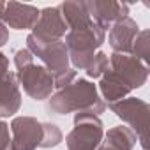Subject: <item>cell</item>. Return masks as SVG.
<instances>
[{"label": "cell", "instance_id": "obj_10", "mask_svg": "<svg viewBox=\"0 0 150 150\" xmlns=\"http://www.w3.org/2000/svg\"><path fill=\"white\" fill-rule=\"evenodd\" d=\"M67 30L69 28L57 6V7H44L42 11H39V20L30 34L41 41H60L67 34Z\"/></svg>", "mask_w": 150, "mask_h": 150}, {"label": "cell", "instance_id": "obj_11", "mask_svg": "<svg viewBox=\"0 0 150 150\" xmlns=\"http://www.w3.org/2000/svg\"><path fill=\"white\" fill-rule=\"evenodd\" d=\"M39 20V9L30 4L6 2L2 23L14 30H32Z\"/></svg>", "mask_w": 150, "mask_h": 150}, {"label": "cell", "instance_id": "obj_14", "mask_svg": "<svg viewBox=\"0 0 150 150\" xmlns=\"http://www.w3.org/2000/svg\"><path fill=\"white\" fill-rule=\"evenodd\" d=\"M58 9L69 30H83L94 25V20L87 9V2H62Z\"/></svg>", "mask_w": 150, "mask_h": 150}, {"label": "cell", "instance_id": "obj_21", "mask_svg": "<svg viewBox=\"0 0 150 150\" xmlns=\"http://www.w3.org/2000/svg\"><path fill=\"white\" fill-rule=\"evenodd\" d=\"M74 80H76V71H74V69H69L65 74H62V76H58V78L53 80V88L60 90V88L67 87L69 83H72Z\"/></svg>", "mask_w": 150, "mask_h": 150}, {"label": "cell", "instance_id": "obj_12", "mask_svg": "<svg viewBox=\"0 0 150 150\" xmlns=\"http://www.w3.org/2000/svg\"><path fill=\"white\" fill-rule=\"evenodd\" d=\"M138 32H139L138 23L129 16L117 21L115 25H111L108 42H110L113 53L131 55V48H132V42H134V37L138 35Z\"/></svg>", "mask_w": 150, "mask_h": 150}, {"label": "cell", "instance_id": "obj_15", "mask_svg": "<svg viewBox=\"0 0 150 150\" xmlns=\"http://www.w3.org/2000/svg\"><path fill=\"white\" fill-rule=\"evenodd\" d=\"M136 141L138 138L129 127L115 125L103 136V141L97 150H132Z\"/></svg>", "mask_w": 150, "mask_h": 150}, {"label": "cell", "instance_id": "obj_18", "mask_svg": "<svg viewBox=\"0 0 150 150\" xmlns=\"http://www.w3.org/2000/svg\"><path fill=\"white\" fill-rule=\"evenodd\" d=\"M110 67V58L104 51H97L94 55V58L90 60V64L87 65V76L88 78H101L103 74L108 71Z\"/></svg>", "mask_w": 150, "mask_h": 150}, {"label": "cell", "instance_id": "obj_1", "mask_svg": "<svg viewBox=\"0 0 150 150\" xmlns=\"http://www.w3.org/2000/svg\"><path fill=\"white\" fill-rule=\"evenodd\" d=\"M48 111L53 115L92 113L99 117L106 110V103L97 92V85L85 78H76L67 87L57 90L48 99Z\"/></svg>", "mask_w": 150, "mask_h": 150}, {"label": "cell", "instance_id": "obj_19", "mask_svg": "<svg viewBox=\"0 0 150 150\" xmlns=\"http://www.w3.org/2000/svg\"><path fill=\"white\" fill-rule=\"evenodd\" d=\"M42 125H44V136H42L41 148H53V146L60 145V141L64 139L62 131L55 124H50V122H42Z\"/></svg>", "mask_w": 150, "mask_h": 150}, {"label": "cell", "instance_id": "obj_7", "mask_svg": "<svg viewBox=\"0 0 150 150\" xmlns=\"http://www.w3.org/2000/svg\"><path fill=\"white\" fill-rule=\"evenodd\" d=\"M16 80L20 87H23L25 94L32 97L34 101H44L50 99L53 92V76L44 65L30 64L23 69H18Z\"/></svg>", "mask_w": 150, "mask_h": 150}, {"label": "cell", "instance_id": "obj_2", "mask_svg": "<svg viewBox=\"0 0 150 150\" xmlns=\"http://www.w3.org/2000/svg\"><path fill=\"white\" fill-rule=\"evenodd\" d=\"M106 30H103L97 23L83 30H69L65 34V48L69 53V62L74 71H85L97 50L104 44Z\"/></svg>", "mask_w": 150, "mask_h": 150}, {"label": "cell", "instance_id": "obj_4", "mask_svg": "<svg viewBox=\"0 0 150 150\" xmlns=\"http://www.w3.org/2000/svg\"><path fill=\"white\" fill-rule=\"evenodd\" d=\"M104 136V125L92 113H76L74 127L65 136L67 150H97Z\"/></svg>", "mask_w": 150, "mask_h": 150}, {"label": "cell", "instance_id": "obj_16", "mask_svg": "<svg viewBox=\"0 0 150 150\" xmlns=\"http://www.w3.org/2000/svg\"><path fill=\"white\" fill-rule=\"evenodd\" d=\"M97 87H99L97 92H101V96L108 101V104L117 103L120 99H125L131 94V88L117 76V74L110 67H108V71L101 76V81H99Z\"/></svg>", "mask_w": 150, "mask_h": 150}, {"label": "cell", "instance_id": "obj_5", "mask_svg": "<svg viewBox=\"0 0 150 150\" xmlns=\"http://www.w3.org/2000/svg\"><path fill=\"white\" fill-rule=\"evenodd\" d=\"M27 50L34 57L41 58V62L50 71L53 80L62 76V74H65L71 69L69 67L71 65L69 53H67L64 39H60V41H41L35 35L28 34V37H27Z\"/></svg>", "mask_w": 150, "mask_h": 150}, {"label": "cell", "instance_id": "obj_23", "mask_svg": "<svg viewBox=\"0 0 150 150\" xmlns=\"http://www.w3.org/2000/svg\"><path fill=\"white\" fill-rule=\"evenodd\" d=\"M7 72H9V58L0 51V78L6 76Z\"/></svg>", "mask_w": 150, "mask_h": 150}, {"label": "cell", "instance_id": "obj_9", "mask_svg": "<svg viewBox=\"0 0 150 150\" xmlns=\"http://www.w3.org/2000/svg\"><path fill=\"white\" fill-rule=\"evenodd\" d=\"M87 9L94 23H97L103 30H108L111 25L129 16V4L115 0H90L87 2Z\"/></svg>", "mask_w": 150, "mask_h": 150}, {"label": "cell", "instance_id": "obj_25", "mask_svg": "<svg viewBox=\"0 0 150 150\" xmlns=\"http://www.w3.org/2000/svg\"><path fill=\"white\" fill-rule=\"evenodd\" d=\"M4 11H6V2H0V21H2V16H4Z\"/></svg>", "mask_w": 150, "mask_h": 150}, {"label": "cell", "instance_id": "obj_3", "mask_svg": "<svg viewBox=\"0 0 150 150\" xmlns=\"http://www.w3.org/2000/svg\"><path fill=\"white\" fill-rule=\"evenodd\" d=\"M108 106L136 134L141 148L148 150V111H150L148 103L138 97H125Z\"/></svg>", "mask_w": 150, "mask_h": 150}, {"label": "cell", "instance_id": "obj_13", "mask_svg": "<svg viewBox=\"0 0 150 150\" xmlns=\"http://www.w3.org/2000/svg\"><path fill=\"white\" fill-rule=\"evenodd\" d=\"M21 108V92L14 72H7L0 78V118L13 117Z\"/></svg>", "mask_w": 150, "mask_h": 150}, {"label": "cell", "instance_id": "obj_6", "mask_svg": "<svg viewBox=\"0 0 150 150\" xmlns=\"http://www.w3.org/2000/svg\"><path fill=\"white\" fill-rule=\"evenodd\" d=\"M9 131L11 150H37L42 145L44 125L34 117H14Z\"/></svg>", "mask_w": 150, "mask_h": 150}, {"label": "cell", "instance_id": "obj_8", "mask_svg": "<svg viewBox=\"0 0 150 150\" xmlns=\"http://www.w3.org/2000/svg\"><path fill=\"white\" fill-rule=\"evenodd\" d=\"M110 69L131 88H139L148 80V65L134 58L132 55L124 53H111L110 57Z\"/></svg>", "mask_w": 150, "mask_h": 150}, {"label": "cell", "instance_id": "obj_24", "mask_svg": "<svg viewBox=\"0 0 150 150\" xmlns=\"http://www.w3.org/2000/svg\"><path fill=\"white\" fill-rule=\"evenodd\" d=\"M9 42V28L0 21V48Z\"/></svg>", "mask_w": 150, "mask_h": 150}, {"label": "cell", "instance_id": "obj_17", "mask_svg": "<svg viewBox=\"0 0 150 150\" xmlns=\"http://www.w3.org/2000/svg\"><path fill=\"white\" fill-rule=\"evenodd\" d=\"M131 55L134 58H138L139 62H143L145 65H148V58H150V42H148V30H139L138 35L134 37L132 48H131Z\"/></svg>", "mask_w": 150, "mask_h": 150}, {"label": "cell", "instance_id": "obj_20", "mask_svg": "<svg viewBox=\"0 0 150 150\" xmlns=\"http://www.w3.org/2000/svg\"><path fill=\"white\" fill-rule=\"evenodd\" d=\"M14 64H16L18 69H23V67L34 64V55H32L27 48H21V50H18V51L14 53Z\"/></svg>", "mask_w": 150, "mask_h": 150}, {"label": "cell", "instance_id": "obj_22", "mask_svg": "<svg viewBox=\"0 0 150 150\" xmlns=\"http://www.w3.org/2000/svg\"><path fill=\"white\" fill-rule=\"evenodd\" d=\"M0 150H11V136H9V125L0 120Z\"/></svg>", "mask_w": 150, "mask_h": 150}]
</instances>
